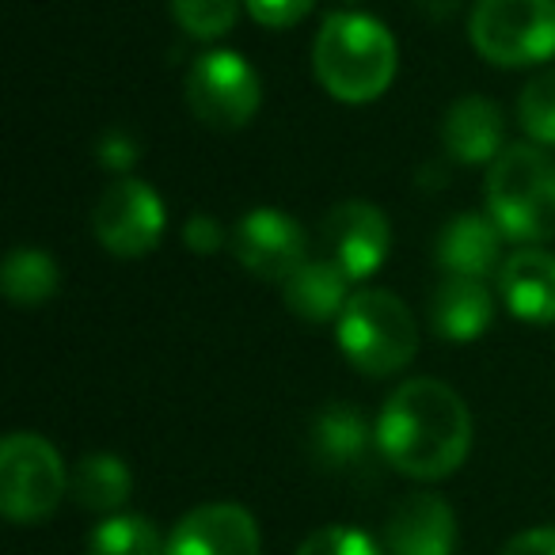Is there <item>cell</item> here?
Listing matches in <instances>:
<instances>
[{"mask_svg":"<svg viewBox=\"0 0 555 555\" xmlns=\"http://www.w3.org/2000/svg\"><path fill=\"white\" fill-rule=\"evenodd\" d=\"M171 16L183 27V35L214 42L232 31L240 16V0H171Z\"/></svg>","mask_w":555,"mask_h":555,"instance_id":"7402d4cb","label":"cell"},{"mask_svg":"<svg viewBox=\"0 0 555 555\" xmlns=\"http://www.w3.org/2000/svg\"><path fill=\"white\" fill-rule=\"evenodd\" d=\"M499 294L525 324H555V255L544 247H517L499 270Z\"/></svg>","mask_w":555,"mask_h":555,"instance_id":"4fadbf2b","label":"cell"},{"mask_svg":"<svg viewBox=\"0 0 555 555\" xmlns=\"http://www.w3.org/2000/svg\"><path fill=\"white\" fill-rule=\"evenodd\" d=\"M339 350L365 377H392L411 365L418 350V324L411 309L388 289L350 294L343 317L335 320Z\"/></svg>","mask_w":555,"mask_h":555,"instance_id":"277c9868","label":"cell"},{"mask_svg":"<svg viewBox=\"0 0 555 555\" xmlns=\"http://www.w3.org/2000/svg\"><path fill=\"white\" fill-rule=\"evenodd\" d=\"M506 141V118L487 95H464L446 111L441 145L456 164H494Z\"/></svg>","mask_w":555,"mask_h":555,"instance_id":"5bb4252c","label":"cell"},{"mask_svg":"<svg viewBox=\"0 0 555 555\" xmlns=\"http://www.w3.org/2000/svg\"><path fill=\"white\" fill-rule=\"evenodd\" d=\"M164 224H168V214H164L160 194L133 176L111 179L92 209L95 240L118 259H138L153 251L164 236Z\"/></svg>","mask_w":555,"mask_h":555,"instance_id":"ba28073f","label":"cell"},{"mask_svg":"<svg viewBox=\"0 0 555 555\" xmlns=\"http://www.w3.org/2000/svg\"><path fill=\"white\" fill-rule=\"evenodd\" d=\"M186 107L209 130H244L262 103L259 73L236 50H209L186 73Z\"/></svg>","mask_w":555,"mask_h":555,"instance_id":"52a82bcc","label":"cell"},{"mask_svg":"<svg viewBox=\"0 0 555 555\" xmlns=\"http://www.w3.org/2000/svg\"><path fill=\"white\" fill-rule=\"evenodd\" d=\"M487 214L517 244L555 236V160L544 145H509L487 168Z\"/></svg>","mask_w":555,"mask_h":555,"instance_id":"3957f363","label":"cell"},{"mask_svg":"<svg viewBox=\"0 0 555 555\" xmlns=\"http://www.w3.org/2000/svg\"><path fill=\"white\" fill-rule=\"evenodd\" d=\"M388 555H453L456 517L441 494H408L388 517Z\"/></svg>","mask_w":555,"mask_h":555,"instance_id":"7c38bea8","label":"cell"},{"mask_svg":"<svg viewBox=\"0 0 555 555\" xmlns=\"http://www.w3.org/2000/svg\"><path fill=\"white\" fill-rule=\"evenodd\" d=\"M476 54L502 69H529L555 57V0H476L468 20Z\"/></svg>","mask_w":555,"mask_h":555,"instance_id":"5b68a950","label":"cell"},{"mask_svg":"<svg viewBox=\"0 0 555 555\" xmlns=\"http://www.w3.org/2000/svg\"><path fill=\"white\" fill-rule=\"evenodd\" d=\"M282 301L305 324H332V320L343 317L350 301V278L343 274L339 262L317 255V259H305L282 282Z\"/></svg>","mask_w":555,"mask_h":555,"instance_id":"2e32d148","label":"cell"},{"mask_svg":"<svg viewBox=\"0 0 555 555\" xmlns=\"http://www.w3.org/2000/svg\"><path fill=\"white\" fill-rule=\"evenodd\" d=\"M343 4H354V0H343Z\"/></svg>","mask_w":555,"mask_h":555,"instance_id":"f1b7e54d","label":"cell"},{"mask_svg":"<svg viewBox=\"0 0 555 555\" xmlns=\"http://www.w3.org/2000/svg\"><path fill=\"white\" fill-rule=\"evenodd\" d=\"M138 156H141L138 141H133V133H126V130H107L100 138V145H95V160H100L107 171H115V176H130Z\"/></svg>","mask_w":555,"mask_h":555,"instance_id":"484cf974","label":"cell"},{"mask_svg":"<svg viewBox=\"0 0 555 555\" xmlns=\"http://www.w3.org/2000/svg\"><path fill=\"white\" fill-rule=\"evenodd\" d=\"M312 69L324 92L339 103H373L392 88L400 50L380 20L365 12H335L317 35Z\"/></svg>","mask_w":555,"mask_h":555,"instance_id":"7a4b0ae2","label":"cell"},{"mask_svg":"<svg viewBox=\"0 0 555 555\" xmlns=\"http://www.w3.org/2000/svg\"><path fill=\"white\" fill-rule=\"evenodd\" d=\"M324 255L339 262L350 282L377 274L392 251V224L373 202H343L324 217Z\"/></svg>","mask_w":555,"mask_h":555,"instance_id":"30bf717a","label":"cell"},{"mask_svg":"<svg viewBox=\"0 0 555 555\" xmlns=\"http://www.w3.org/2000/svg\"><path fill=\"white\" fill-rule=\"evenodd\" d=\"M88 555H168V547L160 544V537H156V529L145 517L118 514V517H107V521L92 532Z\"/></svg>","mask_w":555,"mask_h":555,"instance_id":"44dd1931","label":"cell"},{"mask_svg":"<svg viewBox=\"0 0 555 555\" xmlns=\"http://www.w3.org/2000/svg\"><path fill=\"white\" fill-rule=\"evenodd\" d=\"M377 449L411 479H446L472 449L468 403L446 380H403L377 418Z\"/></svg>","mask_w":555,"mask_h":555,"instance_id":"6da1fadb","label":"cell"},{"mask_svg":"<svg viewBox=\"0 0 555 555\" xmlns=\"http://www.w3.org/2000/svg\"><path fill=\"white\" fill-rule=\"evenodd\" d=\"M244 9L259 27L286 31V27H297L305 16H309L312 0H244Z\"/></svg>","mask_w":555,"mask_h":555,"instance_id":"d4e9b609","label":"cell"},{"mask_svg":"<svg viewBox=\"0 0 555 555\" xmlns=\"http://www.w3.org/2000/svg\"><path fill=\"white\" fill-rule=\"evenodd\" d=\"M262 537L255 517L236 502H206L176 525L168 555H259Z\"/></svg>","mask_w":555,"mask_h":555,"instance_id":"8fae6325","label":"cell"},{"mask_svg":"<svg viewBox=\"0 0 555 555\" xmlns=\"http://www.w3.org/2000/svg\"><path fill=\"white\" fill-rule=\"evenodd\" d=\"M297 555H380L377 540L365 537L354 525H327V529H317Z\"/></svg>","mask_w":555,"mask_h":555,"instance_id":"cb8c5ba5","label":"cell"},{"mask_svg":"<svg viewBox=\"0 0 555 555\" xmlns=\"http://www.w3.org/2000/svg\"><path fill=\"white\" fill-rule=\"evenodd\" d=\"M517 122L537 145H555V69L540 73L517 95Z\"/></svg>","mask_w":555,"mask_h":555,"instance_id":"603a6c76","label":"cell"},{"mask_svg":"<svg viewBox=\"0 0 555 555\" xmlns=\"http://www.w3.org/2000/svg\"><path fill=\"white\" fill-rule=\"evenodd\" d=\"M502 555H555V525L521 532V537H514L502 547Z\"/></svg>","mask_w":555,"mask_h":555,"instance_id":"83f0119b","label":"cell"},{"mask_svg":"<svg viewBox=\"0 0 555 555\" xmlns=\"http://www.w3.org/2000/svg\"><path fill=\"white\" fill-rule=\"evenodd\" d=\"M502 232L491 221V214H456L446 221V229L438 232V267L446 274H464V278H479L502 270Z\"/></svg>","mask_w":555,"mask_h":555,"instance_id":"9a60e30c","label":"cell"},{"mask_svg":"<svg viewBox=\"0 0 555 555\" xmlns=\"http://www.w3.org/2000/svg\"><path fill=\"white\" fill-rule=\"evenodd\" d=\"M0 286L16 309H39L57 294L62 270H57L54 255L39 251V247H16L0 267Z\"/></svg>","mask_w":555,"mask_h":555,"instance_id":"d6986e66","label":"cell"},{"mask_svg":"<svg viewBox=\"0 0 555 555\" xmlns=\"http://www.w3.org/2000/svg\"><path fill=\"white\" fill-rule=\"evenodd\" d=\"M229 247L236 262L247 274L262 278V282H286L305 259H309V240L305 229L274 206H255L236 221L229 236Z\"/></svg>","mask_w":555,"mask_h":555,"instance_id":"9c48e42d","label":"cell"},{"mask_svg":"<svg viewBox=\"0 0 555 555\" xmlns=\"http://www.w3.org/2000/svg\"><path fill=\"white\" fill-rule=\"evenodd\" d=\"M494 305L491 294L479 278L464 274H441L430 297V324L441 339L449 343H472L491 327Z\"/></svg>","mask_w":555,"mask_h":555,"instance_id":"e0dca14e","label":"cell"},{"mask_svg":"<svg viewBox=\"0 0 555 555\" xmlns=\"http://www.w3.org/2000/svg\"><path fill=\"white\" fill-rule=\"evenodd\" d=\"M69 476L62 453L39 434H9L0 446V509L16 525L47 521L62 502Z\"/></svg>","mask_w":555,"mask_h":555,"instance_id":"8992f818","label":"cell"},{"mask_svg":"<svg viewBox=\"0 0 555 555\" xmlns=\"http://www.w3.org/2000/svg\"><path fill=\"white\" fill-rule=\"evenodd\" d=\"M377 441V434H370L365 415L354 403H327L309 430V449L317 456V464L324 468H354L362 464V456L370 453V446Z\"/></svg>","mask_w":555,"mask_h":555,"instance_id":"ac0fdd59","label":"cell"},{"mask_svg":"<svg viewBox=\"0 0 555 555\" xmlns=\"http://www.w3.org/2000/svg\"><path fill=\"white\" fill-rule=\"evenodd\" d=\"M73 499L85 509H95V514H111L118 509L133 491V476L126 468V461L111 453H92L77 464L73 472Z\"/></svg>","mask_w":555,"mask_h":555,"instance_id":"ffe728a7","label":"cell"},{"mask_svg":"<svg viewBox=\"0 0 555 555\" xmlns=\"http://www.w3.org/2000/svg\"><path fill=\"white\" fill-rule=\"evenodd\" d=\"M183 244L191 247L194 255H214L229 244V236H224V229L209 214H191L183 224Z\"/></svg>","mask_w":555,"mask_h":555,"instance_id":"4316f807","label":"cell"}]
</instances>
